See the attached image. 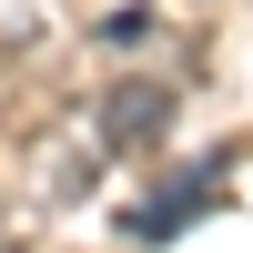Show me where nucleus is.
Returning <instances> with one entry per match:
<instances>
[{
    "label": "nucleus",
    "instance_id": "1",
    "mask_svg": "<svg viewBox=\"0 0 253 253\" xmlns=\"http://www.w3.org/2000/svg\"><path fill=\"white\" fill-rule=\"evenodd\" d=\"M162 122H172V91H162V81H112V101H101V152H142Z\"/></svg>",
    "mask_w": 253,
    "mask_h": 253
}]
</instances>
